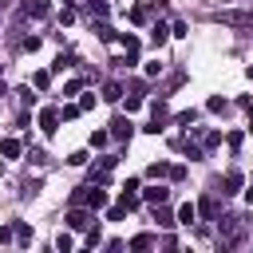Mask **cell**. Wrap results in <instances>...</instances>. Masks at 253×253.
Here are the masks:
<instances>
[{
	"mask_svg": "<svg viewBox=\"0 0 253 253\" xmlns=\"http://www.w3.org/2000/svg\"><path fill=\"white\" fill-rule=\"evenodd\" d=\"M67 225H71V229H91V225H95V210H91V206H87V210H83V206H71V210H67Z\"/></svg>",
	"mask_w": 253,
	"mask_h": 253,
	"instance_id": "1",
	"label": "cell"
},
{
	"mask_svg": "<svg viewBox=\"0 0 253 253\" xmlns=\"http://www.w3.org/2000/svg\"><path fill=\"white\" fill-rule=\"evenodd\" d=\"M217 225H221V241H225V245H237V241H241L237 217H217Z\"/></svg>",
	"mask_w": 253,
	"mask_h": 253,
	"instance_id": "2",
	"label": "cell"
},
{
	"mask_svg": "<svg viewBox=\"0 0 253 253\" xmlns=\"http://www.w3.org/2000/svg\"><path fill=\"white\" fill-rule=\"evenodd\" d=\"M59 119H63V115H59L55 107H43V111H40V130H43V134H55Z\"/></svg>",
	"mask_w": 253,
	"mask_h": 253,
	"instance_id": "3",
	"label": "cell"
},
{
	"mask_svg": "<svg viewBox=\"0 0 253 253\" xmlns=\"http://www.w3.org/2000/svg\"><path fill=\"white\" fill-rule=\"evenodd\" d=\"M130 130H134V126H130V119H126V115H115V119H111V138L126 142V138H130Z\"/></svg>",
	"mask_w": 253,
	"mask_h": 253,
	"instance_id": "4",
	"label": "cell"
},
{
	"mask_svg": "<svg viewBox=\"0 0 253 253\" xmlns=\"http://www.w3.org/2000/svg\"><path fill=\"white\" fill-rule=\"evenodd\" d=\"M83 206H91V210H107V190H99V186L91 182L87 194H83Z\"/></svg>",
	"mask_w": 253,
	"mask_h": 253,
	"instance_id": "5",
	"label": "cell"
},
{
	"mask_svg": "<svg viewBox=\"0 0 253 253\" xmlns=\"http://www.w3.org/2000/svg\"><path fill=\"white\" fill-rule=\"evenodd\" d=\"M119 43H123V51H126V63H138V47H142V43H138V36L123 32V36H119Z\"/></svg>",
	"mask_w": 253,
	"mask_h": 253,
	"instance_id": "6",
	"label": "cell"
},
{
	"mask_svg": "<svg viewBox=\"0 0 253 253\" xmlns=\"http://www.w3.org/2000/svg\"><path fill=\"white\" fill-rule=\"evenodd\" d=\"M221 186H225L221 194H237V190L245 186V178H241V170H225V178H221Z\"/></svg>",
	"mask_w": 253,
	"mask_h": 253,
	"instance_id": "7",
	"label": "cell"
},
{
	"mask_svg": "<svg viewBox=\"0 0 253 253\" xmlns=\"http://www.w3.org/2000/svg\"><path fill=\"white\" fill-rule=\"evenodd\" d=\"M166 40H170V28H166L162 20H154V24H150V43H154V47H162Z\"/></svg>",
	"mask_w": 253,
	"mask_h": 253,
	"instance_id": "8",
	"label": "cell"
},
{
	"mask_svg": "<svg viewBox=\"0 0 253 253\" xmlns=\"http://www.w3.org/2000/svg\"><path fill=\"white\" fill-rule=\"evenodd\" d=\"M20 150H24L20 138H0V154H4V158H20Z\"/></svg>",
	"mask_w": 253,
	"mask_h": 253,
	"instance_id": "9",
	"label": "cell"
},
{
	"mask_svg": "<svg viewBox=\"0 0 253 253\" xmlns=\"http://www.w3.org/2000/svg\"><path fill=\"white\" fill-rule=\"evenodd\" d=\"M166 198H170L166 186H150V190H142V202H150V206H158V202H166Z\"/></svg>",
	"mask_w": 253,
	"mask_h": 253,
	"instance_id": "10",
	"label": "cell"
},
{
	"mask_svg": "<svg viewBox=\"0 0 253 253\" xmlns=\"http://www.w3.org/2000/svg\"><path fill=\"white\" fill-rule=\"evenodd\" d=\"M154 221H158L162 229H170V225H178V221H174V213L166 210V202H158V206H154Z\"/></svg>",
	"mask_w": 253,
	"mask_h": 253,
	"instance_id": "11",
	"label": "cell"
},
{
	"mask_svg": "<svg viewBox=\"0 0 253 253\" xmlns=\"http://www.w3.org/2000/svg\"><path fill=\"white\" fill-rule=\"evenodd\" d=\"M190 221H198V206L194 202H182L178 206V225H190Z\"/></svg>",
	"mask_w": 253,
	"mask_h": 253,
	"instance_id": "12",
	"label": "cell"
},
{
	"mask_svg": "<svg viewBox=\"0 0 253 253\" xmlns=\"http://www.w3.org/2000/svg\"><path fill=\"white\" fill-rule=\"evenodd\" d=\"M130 249H134V253L154 249V233H134V237H130Z\"/></svg>",
	"mask_w": 253,
	"mask_h": 253,
	"instance_id": "13",
	"label": "cell"
},
{
	"mask_svg": "<svg viewBox=\"0 0 253 253\" xmlns=\"http://www.w3.org/2000/svg\"><path fill=\"white\" fill-rule=\"evenodd\" d=\"M225 24H237V28H253V16L249 12H221Z\"/></svg>",
	"mask_w": 253,
	"mask_h": 253,
	"instance_id": "14",
	"label": "cell"
},
{
	"mask_svg": "<svg viewBox=\"0 0 253 253\" xmlns=\"http://www.w3.org/2000/svg\"><path fill=\"white\" fill-rule=\"evenodd\" d=\"M95 36H99L103 43H115V40H119V36H115V28H111L107 20H99V24H95Z\"/></svg>",
	"mask_w": 253,
	"mask_h": 253,
	"instance_id": "15",
	"label": "cell"
},
{
	"mask_svg": "<svg viewBox=\"0 0 253 253\" xmlns=\"http://www.w3.org/2000/svg\"><path fill=\"white\" fill-rule=\"evenodd\" d=\"M166 115H170L166 99H154V103H150V119H154V123H166Z\"/></svg>",
	"mask_w": 253,
	"mask_h": 253,
	"instance_id": "16",
	"label": "cell"
},
{
	"mask_svg": "<svg viewBox=\"0 0 253 253\" xmlns=\"http://www.w3.org/2000/svg\"><path fill=\"white\" fill-rule=\"evenodd\" d=\"M24 16H36V20L47 16V0H28V4H24Z\"/></svg>",
	"mask_w": 253,
	"mask_h": 253,
	"instance_id": "17",
	"label": "cell"
},
{
	"mask_svg": "<svg viewBox=\"0 0 253 253\" xmlns=\"http://www.w3.org/2000/svg\"><path fill=\"white\" fill-rule=\"evenodd\" d=\"M130 20H134V24H146V20H150V4H134V8H130Z\"/></svg>",
	"mask_w": 253,
	"mask_h": 253,
	"instance_id": "18",
	"label": "cell"
},
{
	"mask_svg": "<svg viewBox=\"0 0 253 253\" xmlns=\"http://www.w3.org/2000/svg\"><path fill=\"white\" fill-rule=\"evenodd\" d=\"M32 87H36V91H47V87H51V71H36V75H32Z\"/></svg>",
	"mask_w": 253,
	"mask_h": 253,
	"instance_id": "19",
	"label": "cell"
},
{
	"mask_svg": "<svg viewBox=\"0 0 253 253\" xmlns=\"http://www.w3.org/2000/svg\"><path fill=\"white\" fill-rule=\"evenodd\" d=\"M103 99H107V103H119V99H123V87H119V83H103Z\"/></svg>",
	"mask_w": 253,
	"mask_h": 253,
	"instance_id": "20",
	"label": "cell"
},
{
	"mask_svg": "<svg viewBox=\"0 0 253 253\" xmlns=\"http://www.w3.org/2000/svg\"><path fill=\"white\" fill-rule=\"evenodd\" d=\"M170 170H174L170 162H150V170H146V174H150V178H170Z\"/></svg>",
	"mask_w": 253,
	"mask_h": 253,
	"instance_id": "21",
	"label": "cell"
},
{
	"mask_svg": "<svg viewBox=\"0 0 253 253\" xmlns=\"http://www.w3.org/2000/svg\"><path fill=\"white\" fill-rule=\"evenodd\" d=\"M198 213H206V217H217V202H213V198H202V202H198Z\"/></svg>",
	"mask_w": 253,
	"mask_h": 253,
	"instance_id": "22",
	"label": "cell"
},
{
	"mask_svg": "<svg viewBox=\"0 0 253 253\" xmlns=\"http://www.w3.org/2000/svg\"><path fill=\"white\" fill-rule=\"evenodd\" d=\"M55 249H59V253H71V249H75V237H71V233H59V237H55Z\"/></svg>",
	"mask_w": 253,
	"mask_h": 253,
	"instance_id": "23",
	"label": "cell"
},
{
	"mask_svg": "<svg viewBox=\"0 0 253 253\" xmlns=\"http://www.w3.org/2000/svg\"><path fill=\"white\" fill-rule=\"evenodd\" d=\"M16 241H20V245H32V225L20 221V225H16Z\"/></svg>",
	"mask_w": 253,
	"mask_h": 253,
	"instance_id": "24",
	"label": "cell"
},
{
	"mask_svg": "<svg viewBox=\"0 0 253 253\" xmlns=\"http://www.w3.org/2000/svg\"><path fill=\"white\" fill-rule=\"evenodd\" d=\"M91 20H107V0H91Z\"/></svg>",
	"mask_w": 253,
	"mask_h": 253,
	"instance_id": "25",
	"label": "cell"
},
{
	"mask_svg": "<svg viewBox=\"0 0 253 253\" xmlns=\"http://www.w3.org/2000/svg\"><path fill=\"white\" fill-rule=\"evenodd\" d=\"M111 142V130H91V146H107Z\"/></svg>",
	"mask_w": 253,
	"mask_h": 253,
	"instance_id": "26",
	"label": "cell"
},
{
	"mask_svg": "<svg viewBox=\"0 0 253 253\" xmlns=\"http://www.w3.org/2000/svg\"><path fill=\"white\" fill-rule=\"evenodd\" d=\"M123 217H126V206H123V202H119V206H111V210H107V221H123Z\"/></svg>",
	"mask_w": 253,
	"mask_h": 253,
	"instance_id": "27",
	"label": "cell"
},
{
	"mask_svg": "<svg viewBox=\"0 0 253 253\" xmlns=\"http://www.w3.org/2000/svg\"><path fill=\"white\" fill-rule=\"evenodd\" d=\"M59 115H63V119H79V115H83V107H79V103H67Z\"/></svg>",
	"mask_w": 253,
	"mask_h": 253,
	"instance_id": "28",
	"label": "cell"
},
{
	"mask_svg": "<svg viewBox=\"0 0 253 253\" xmlns=\"http://www.w3.org/2000/svg\"><path fill=\"white\" fill-rule=\"evenodd\" d=\"M194 119H198V111L190 107V111H182V115H178V126H194Z\"/></svg>",
	"mask_w": 253,
	"mask_h": 253,
	"instance_id": "29",
	"label": "cell"
},
{
	"mask_svg": "<svg viewBox=\"0 0 253 253\" xmlns=\"http://www.w3.org/2000/svg\"><path fill=\"white\" fill-rule=\"evenodd\" d=\"M8 241H16V225H0V245H8Z\"/></svg>",
	"mask_w": 253,
	"mask_h": 253,
	"instance_id": "30",
	"label": "cell"
},
{
	"mask_svg": "<svg viewBox=\"0 0 253 253\" xmlns=\"http://www.w3.org/2000/svg\"><path fill=\"white\" fill-rule=\"evenodd\" d=\"M71 20H75V8H71V4H63V12H59V24H63V28H67V24H71Z\"/></svg>",
	"mask_w": 253,
	"mask_h": 253,
	"instance_id": "31",
	"label": "cell"
},
{
	"mask_svg": "<svg viewBox=\"0 0 253 253\" xmlns=\"http://www.w3.org/2000/svg\"><path fill=\"white\" fill-rule=\"evenodd\" d=\"M99 241H103V237H99V221H95V225H91V229H87V245H91V249H95V245H99Z\"/></svg>",
	"mask_w": 253,
	"mask_h": 253,
	"instance_id": "32",
	"label": "cell"
},
{
	"mask_svg": "<svg viewBox=\"0 0 253 253\" xmlns=\"http://www.w3.org/2000/svg\"><path fill=\"white\" fill-rule=\"evenodd\" d=\"M170 36H178V40H182V36H190V32H186V24H182V20H174V24H170Z\"/></svg>",
	"mask_w": 253,
	"mask_h": 253,
	"instance_id": "33",
	"label": "cell"
},
{
	"mask_svg": "<svg viewBox=\"0 0 253 253\" xmlns=\"http://www.w3.org/2000/svg\"><path fill=\"white\" fill-rule=\"evenodd\" d=\"M67 67H71V55H59V59L51 63V71H67Z\"/></svg>",
	"mask_w": 253,
	"mask_h": 253,
	"instance_id": "34",
	"label": "cell"
},
{
	"mask_svg": "<svg viewBox=\"0 0 253 253\" xmlns=\"http://www.w3.org/2000/svg\"><path fill=\"white\" fill-rule=\"evenodd\" d=\"M67 162H71V166H83V162H87V150H75V154H67Z\"/></svg>",
	"mask_w": 253,
	"mask_h": 253,
	"instance_id": "35",
	"label": "cell"
},
{
	"mask_svg": "<svg viewBox=\"0 0 253 253\" xmlns=\"http://www.w3.org/2000/svg\"><path fill=\"white\" fill-rule=\"evenodd\" d=\"M24 51H40V36H28L24 40Z\"/></svg>",
	"mask_w": 253,
	"mask_h": 253,
	"instance_id": "36",
	"label": "cell"
},
{
	"mask_svg": "<svg viewBox=\"0 0 253 253\" xmlns=\"http://www.w3.org/2000/svg\"><path fill=\"white\" fill-rule=\"evenodd\" d=\"M79 87H83V79H71V83L63 87V95H79Z\"/></svg>",
	"mask_w": 253,
	"mask_h": 253,
	"instance_id": "37",
	"label": "cell"
},
{
	"mask_svg": "<svg viewBox=\"0 0 253 253\" xmlns=\"http://www.w3.org/2000/svg\"><path fill=\"white\" fill-rule=\"evenodd\" d=\"M138 107H142V99H138V95H126V115H130V111H138Z\"/></svg>",
	"mask_w": 253,
	"mask_h": 253,
	"instance_id": "38",
	"label": "cell"
},
{
	"mask_svg": "<svg viewBox=\"0 0 253 253\" xmlns=\"http://www.w3.org/2000/svg\"><path fill=\"white\" fill-rule=\"evenodd\" d=\"M206 107H210V111H225V99H221V95H213V99H210Z\"/></svg>",
	"mask_w": 253,
	"mask_h": 253,
	"instance_id": "39",
	"label": "cell"
},
{
	"mask_svg": "<svg viewBox=\"0 0 253 253\" xmlns=\"http://www.w3.org/2000/svg\"><path fill=\"white\" fill-rule=\"evenodd\" d=\"M182 150H186L190 158H202V146H194V142H182Z\"/></svg>",
	"mask_w": 253,
	"mask_h": 253,
	"instance_id": "40",
	"label": "cell"
},
{
	"mask_svg": "<svg viewBox=\"0 0 253 253\" xmlns=\"http://www.w3.org/2000/svg\"><path fill=\"white\" fill-rule=\"evenodd\" d=\"M245 202H249V206H253V186H249V190H245Z\"/></svg>",
	"mask_w": 253,
	"mask_h": 253,
	"instance_id": "41",
	"label": "cell"
},
{
	"mask_svg": "<svg viewBox=\"0 0 253 253\" xmlns=\"http://www.w3.org/2000/svg\"><path fill=\"white\" fill-rule=\"evenodd\" d=\"M0 95H8V87H4V79H0Z\"/></svg>",
	"mask_w": 253,
	"mask_h": 253,
	"instance_id": "42",
	"label": "cell"
},
{
	"mask_svg": "<svg viewBox=\"0 0 253 253\" xmlns=\"http://www.w3.org/2000/svg\"><path fill=\"white\" fill-rule=\"evenodd\" d=\"M245 75H249V79H253V63H249V71H245Z\"/></svg>",
	"mask_w": 253,
	"mask_h": 253,
	"instance_id": "43",
	"label": "cell"
},
{
	"mask_svg": "<svg viewBox=\"0 0 253 253\" xmlns=\"http://www.w3.org/2000/svg\"><path fill=\"white\" fill-rule=\"evenodd\" d=\"M0 8H8V0H0Z\"/></svg>",
	"mask_w": 253,
	"mask_h": 253,
	"instance_id": "44",
	"label": "cell"
},
{
	"mask_svg": "<svg viewBox=\"0 0 253 253\" xmlns=\"http://www.w3.org/2000/svg\"><path fill=\"white\" fill-rule=\"evenodd\" d=\"M249 130H253V119H249Z\"/></svg>",
	"mask_w": 253,
	"mask_h": 253,
	"instance_id": "45",
	"label": "cell"
}]
</instances>
